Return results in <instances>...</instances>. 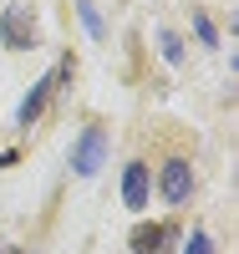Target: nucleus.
Wrapping results in <instances>:
<instances>
[{
	"instance_id": "f257e3e1",
	"label": "nucleus",
	"mask_w": 239,
	"mask_h": 254,
	"mask_svg": "<svg viewBox=\"0 0 239 254\" xmlns=\"http://www.w3.org/2000/svg\"><path fill=\"white\" fill-rule=\"evenodd\" d=\"M102 158H107V132H102V127H86L81 142H77V153H72V168H77L81 178H92L97 168H102Z\"/></svg>"
},
{
	"instance_id": "f03ea898",
	"label": "nucleus",
	"mask_w": 239,
	"mask_h": 254,
	"mask_svg": "<svg viewBox=\"0 0 239 254\" xmlns=\"http://www.w3.org/2000/svg\"><path fill=\"white\" fill-rule=\"evenodd\" d=\"M67 71H72V61H61V66H56V71H46V76H41V81H36V92H31L26 102H20V127H31V122L41 117V107H46V102H51V92H56V81H61V76H67Z\"/></svg>"
},
{
	"instance_id": "7ed1b4c3",
	"label": "nucleus",
	"mask_w": 239,
	"mask_h": 254,
	"mask_svg": "<svg viewBox=\"0 0 239 254\" xmlns=\"http://www.w3.org/2000/svg\"><path fill=\"white\" fill-rule=\"evenodd\" d=\"M31 31H36V26H31V10H26V5H10V10H5V26H0L5 46H15V51L31 46Z\"/></svg>"
},
{
	"instance_id": "20e7f679",
	"label": "nucleus",
	"mask_w": 239,
	"mask_h": 254,
	"mask_svg": "<svg viewBox=\"0 0 239 254\" xmlns=\"http://www.w3.org/2000/svg\"><path fill=\"white\" fill-rule=\"evenodd\" d=\"M188 188H193V168H188V163H168V168H163V198H168V203H183Z\"/></svg>"
},
{
	"instance_id": "39448f33",
	"label": "nucleus",
	"mask_w": 239,
	"mask_h": 254,
	"mask_svg": "<svg viewBox=\"0 0 239 254\" xmlns=\"http://www.w3.org/2000/svg\"><path fill=\"white\" fill-rule=\"evenodd\" d=\"M122 198H127V208H143V203H148V168H143V163L127 168V178H122Z\"/></svg>"
},
{
	"instance_id": "423d86ee",
	"label": "nucleus",
	"mask_w": 239,
	"mask_h": 254,
	"mask_svg": "<svg viewBox=\"0 0 239 254\" xmlns=\"http://www.w3.org/2000/svg\"><path fill=\"white\" fill-rule=\"evenodd\" d=\"M168 239H173L168 224H158V229H138V234H133V249H138V254H168V249H163Z\"/></svg>"
},
{
	"instance_id": "0eeeda50",
	"label": "nucleus",
	"mask_w": 239,
	"mask_h": 254,
	"mask_svg": "<svg viewBox=\"0 0 239 254\" xmlns=\"http://www.w3.org/2000/svg\"><path fill=\"white\" fill-rule=\"evenodd\" d=\"M158 46H163V61H183V46H178V36H173V31L158 36Z\"/></svg>"
},
{
	"instance_id": "6e6552de",
	"label": "nucleus",
	"mask_w": 239,
	"mask_h": 254,
	"mask_svg": "<svg viewBox=\"0 0 239 254\" xmlns=\"http://www.w3.org/2000/svg\"><path fill=\"white\" fill-rule=\"evenodd\" d=\"M183 254H214V244H209V234H193V239L183 244Z\"/></svg>"
},
{
	"instance_id": "1a4fd4ad",
	"label": "nucleus",
	"mask_w": 239,
	"mask_h": 254,
	"mask_svg": "<svg viewBox=\"0 0 239 254\" xmlns=\"http://www.w3.org/2000/svg\"><path fill=\"white\" fill-rule=\"evenodd\" d=\"M81 20H86V31H92V36H102V20H97V10L86 5V0H81Z\"/></svg>"
},
{
	"instance_id": "9d476101",
	"label": "nucleus",
	"mask_w": 239,
	"mask_h": 254,
	"mask_svg": "<svg viewBox=\"0 0 239 254\" xmlns=\"http://www.w3.org/2000/svg\"><path fill=\"white\" fill-rule=\"evenodd\" d=\"M0 254H20V249H10V244H0Z\"/></svg>"
}]
</instances>
